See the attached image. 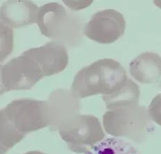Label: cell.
Segmentation results:
<instances>
[{"label": "cell", "mask_w": 161, "mask_h": 154, "mask_svg": "<svg viewBox=\"0 0 161 154\" xmlns=\"http://www.w3.org/2000/svg\"><path fill=\"white\" fill-rule=\"evenodd\" d=\"M103 125L108 134L139 144L146 140L152 123L146 107L137 105L108 110L103 116Z\"/></svg>", "instance_id": "3957f363"}, {"label": "cell", "mask_w": 161, "mask_h": 154, "mask_svg": "<svg viewBox=\"0 0 161 154\" xmlns=\"http://www.w3.org/2000/svg\"><path fill=\"white\" fill-rule=\"evenodd\" d=\"M85 154H141L132 144L117 138L102 140Z\"/></svg>", "instance_id": "4fadbf2b"}, {"label": "cell", "mask_w": 161, "mask_h": 154, "mask_svg": "<svg viewBox=\"0 0 161 154\" xmlns=\"http://www.w3.org/2000/svg\"><path fill=\"white\" fill-rule=\"evenodd\" d=\"M2 110L15 129L25 136L50 125L47 101L18 99L9 103Z\"/></svg>", "instance_id": "5b68a950"}, {"label": "cell", "mask_w": 161, "mask_h": 154, "mask_svg": "<svg viewBox=\"0 0 161 154\" xmlns=\"http://www.w3.org/2000/svg\"><path fill=\"white\" fill-rule=\"evenodd\" d=\"M129 73L140 83L151 84L161 78V57L155 53H144L130 62Z\"/></svg>", "instance_id": "8fae6325"}, {"label": "cell", "mask_w": 161, "mask_h": 154, "mask_svg": "<svg viewBox=\"0 0 161 154\" xmlns=\"http://www.w3.org/2000/svg\"><path fill=\"white\" fill-rule=\"evenodd\" d=\"M25 53L38 63L44 77L62 72L68 64V54L65 46L56 42L29 49Z\"/></svg>", "instance_id": "ba28073f"}, {"label": "cell", "mask_w": 161, "mask_h": 154, "mask_svg": "<svg viewBox=\"0 0 161 154\" xmlns=\"http://www.w3.org/2000/svg\"><path fill=\"white\" fill-rule=\"evenodd\" d=\"M0 110V154H4L24 138Z\"/></svg>", "instance_id": "5bb4252c"}, {"label": "cell", "mask_w": 161, "mask_h": 154, "mask_svg": "<svg viewBox=\"0 0 161 154\" xmlns=\"http://www.w3.org/2000/svg\"><path fill=\"white\" fill-rule=\"evenodd\" d=\"M42 78L38 63L25 52L2 66V80L6 91L31 89Z\"/></svg>", "instance_id": "8992f818"}, {"label": "cell", "mask_w": 161, "mask_h": 154, "mask_svg": "<svg viewBox=\"0 0 161 154\" xmlns=\"http://www.w3.org/2000/svg\"><path fill=\"white\" fill-rule=\"evenodd\" d=\"M140 91L136 83L129 78L118 91L109 95H103V100L108 110L118 109L138 105Z\"/></svg>", "instance_id": "7c38bea8"}, {"label": "cell", "mask_w": 161, "mask_h": 154, "mask_svg": "<svg viewBox=\"0 0 161 154\" xmlns=\"http://www.w3.org/2000/svg\"><path fill=\"white\" fill-rule=\"evenodd\" d=\"M24 154H45V153L41 151H29Z\"/></svg>", "instance_id": "ac0fdd59"}, {"label": "cell", "mask_w": 161, "mask_h": 154, "mask_svg": "<svg viewBox=\"0 0 161 154\" xmlns=\"http://www.w3.org/2000/svg\"><path fill=\"white\" fill-rule=\"evenodd\" d=\"M39 8L31 1L11 0L0 8V21L11 28H18L37 22Z\"/></svg>", "instance_id": "30bf717a"}, {"label": "cell", "mask_w": 161, "mask_h": 154, "mask_svg": "<svg viewBox=\"0 0 161 154\" xmlns=\"http://www.w3.org/2000/svg\"><path fill=\"white\" fill-rule=\"evenodd\" d=\"M147 110L152 120L161 126V93L154 97Z\"/></svg>", "instance_id": "2e32d148"}, {"label": "cell", "mask_w": 161, "mask_h": 154, "mask_svg": "<svg viewBox=\"0 0 161 154\" xmlns=\"http://www.w3.org/2000/svg\"><path fill=\"white\" fill-rule=\"evenodd\" d=\"M126 21L122 13L113 9L100 11L94 14L83 28L89 39L101 44H111L125 33Z\"/></svg>", "instance_id": "52a82bcc"}, {"label": "cell", "mask_w": 161, "mask_h": 154, "mask_svg": "<svg viewBox=\"0 0 161 154\" xmlns=\"http://www.w3.org/2000/svg\"><path fill=\"white\" fill-rule=\"evenodd\" d=\"M50 116V129L58 130L63 124L79 115L80 102L72 91L57 90L50 95L47 100Z\"/></svg>", "instance_id": "9c48e42d"}, {"label": "cell", "mask_w": 161, "mask_h": 154, "mask_svg": "<svg viewBox=\"0 0 161 154\" xmlns=\"http://www.w3.org/2000/svg\"><path fill=\"white\" fill-rule=\"evenodd\" d=\"M36 23L42 35L63 45L75 46L81 40L83 32L81 18L58 3L41 6Z\"/></svg>", "instance_id": "7a4b0ae2"}, {"label": "cell", "mask_w": 161, "mask_h": 154, "mask_svg": "<svg viewBox=\"0 0 161 154\" xmlns=\"http://www.w3.org/2000/svg\"><path fill=\"white\" fill-rule=\"evenodd\" d=\"M2 65L0 64V95L4 94L5 92H6V90L4 88V85H3L2 80Z\"/></svg>", "instance_id": "e0dca14e"}, {"label": "cell", "mask_w": 161, "mask_h": 154, "mask_svg": "<svg viewBox=\"0 0 161 154\" xmlns=\"http://www.w3.org/2000/svg\"><path fill=\"white\" fill-rule=\"evenodd\" d=\"M58 131L68 149L76 153H86L105 138L99 120L92 115L73 117L60 126Z\"/></svg>", "instance_id": "277c9868"}, {"label": "cell", "mask_w": 161, "mask_h": 154, "mask_svg": "<svg viewBox=\"0 0 161 154\" xmlns=\"http://www.w3.org/2000/svg\"><path fill=\"white\" fill-rule=\"evenodd\" d=\"M13 44L12 28L0 21V62L4 61L11 54Z\"/></svg>", "instance_id": "9a60e30c"}, {"label": "cell", "mask_w": 161, "mask_h": 154, "mask_svg": "<svg viewBox=\"0 0 161 154\" xmlns=\"http://www.w3.org/2000/svg\"><path fill=\"white\" fill-rule=\"evenodd\" d=\"M129 79L125 69L112 59H102L76 73L72 93L77 98L102 94L109 95L118 91Z\"/></svg>", "instance_id": "6da1fadb"}]
</instances>
